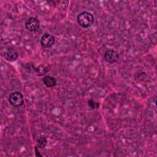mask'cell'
<instances>
[{
  "instance_id": "1",
  "label": "cell",
  "mask_w": 157,
  "mask_h": 157,
  "mask_svg": "<svg viewBox=\"0 0 157 157\" xmlns=\"http://www.w3.org/2000/svg\"><path fill=\"white\" fill-rule=\"evenodd\" d=\"M77 20L78 25L83 28H90L93 25L94 21L93 15L88 12L80 13L77 17Z\"/></svg>"
},
{
  "instance_id": "2",
  "label": "cell",
  "mask_w": 157,
  "mask_h": 157,
  "mask_svg": "<svg viewBox=\"0 0 157 157\" xmlns=\"http://www.w3.org/2000/svg\"><path fill=\"white\" fill-rule=\"evenodd\" d=\"M10 104L15 107H19L23 105L24 99L22 94L18 91H15L10 94L9 96Z\"/></svg>"
},
{
  "instance_id": "3",
  "label": "cell",
  "mask_w": 157,
  "mask_h": 157,
  "mask_svg": "<svg viewBox=\"0 0 157 157\" xmlns=\"http://www.w3.org/2000/svg\"><path fill=\"white\" fill-rule=\"evenodd\" d=\"M40 26L39 20L36 17H31L28 18L25 23L26 28L31 32L37 31Z\"/></svg>"
},
{
  "instance_id": "4",
  "label": "cell",
  "mask_w": 157,
  "mask_h": 157,
  "mask_svg": "<svg viewBox=\"0 0 157 157\" xmlns=\"http://www.w3.org/2000/svg\"><path fill=\"white\" fill-rule=\"evenodd\" d=\"M55 39L54 36L50 34L45 33L40 38V44L44 48H49L55 43Z\"/></svg>"
},
{
  "instance_id": "5",
  "label": "cell",
  "mask_w": 157,
  "mask_h": 157,
  "mask_svg": "<svg viewBox=\"0 0 157 157\" xmlns=\"http://www.w3.org/2000/svg\"><path fill=\"white\" fill-rule=\"evenodd\" d=\"M119 58L118 53L113 50H108L104 54V59L109 63H113L118 61Z\"/></svg>"
},
{
  "instance_id": "6",
  "label": "cell",
  "mask_w": 157,
  "mask_h": 157,
  "mask_svg": "<svg viewBox=\"0 0 157 157\" xmlns=\"http://www.w3.org/2000/svg\"><path fill=\"white\" fill-rule=\"evenodd\" d=\"M4 56L7 60L10 61H13L17 59L18 53L13 49L9 48L5 51Z\"/></svg>"
},
{
  "instance_id": "7",
  "label": "cell",
  "mask_w": 157,
  "mask_h": 157,
  "mask_svg": "<svg viewBox=\"0 0 157 157\" xmlns=\"http://www.w3.org/2000/svg\"><path fill=\"white\" fill-rule=\"evenodd\" d=\"M43 82L47 87H53L56 84V80L55 77L50 75H46L43 78Z\"/></svg>"
},
{
  "instance_id": "8",
  "label": "cell",
  "mask_w": 157,
  "mask_h": 157,
  "mask_svg": "<svg viewBox=\"0 0 157 157\" xmlns=\"http://www.w3.org/2000/svg\"><path fill=\"white\" fill-rule=\"evenodd\" d=\"M48 70H49L48 67L47 66H44V65H40V66L36 67V69H35L36 72L37 73V74L38 75H43L46 72H47L48 71Z\"/></svg>"
},
{
  "instance_id": "9",
  "label": "cell",
  "mask_w": 157,
  "mask_h": 157,
  "mask_svg": "<svg viewBox=\"0 0 157 157\" xmlns=\"http://www.w3.org/2000/svg\"><path fill=\"white\" fill-rule=\"evenodd\" d=\"M47 139H46L45 137H42L39 138V139L37 140V146L39 147V148H44V147H45V145H46V144H47Z\"/></svg>"
},
{
  "instance_id": "10",
  "label": "cell",
  "mask_w": 157,
  "mask_h": 157,
  "mask_svg": "<svg viewBox=\"0 0 157 157\" xmlns=\"http://www.w3.org/2000/svg\"><path fill=\"white\" fill-rule=\"evenodd\" d=\"M88 102L90 107L91 109H97L99 107V104L94 102L93 100H89Z\"/></svg>"
}]
</instances>
